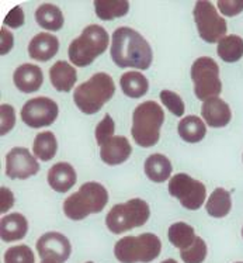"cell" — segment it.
<instances>
[{"label":"cell","mask_w":243,"mask_h":263,"mask_svg":"<svg viewBox=\"0 0 243 263\" xmlns=\"http://www.w3.org/2000/svg\"><path fill=\"white\" fill-rule=\"evenodd\" d=\"M163 123L165 113L159 103H140L132 113V138L142 148H152L159 142Z\"/></svg>","instance_id":"3"},{"label":"cell","mask_w":243,"mask_h":263,"mask_svg":"<svg viewBox=\"0 0 243 263\" xmlns=\"http://www.w3.org/2000/svg\"><path fill=\"white\" fill-rule=\"evenodd\" d=\"M94 9H96V14L100 20H114L117 17L125 16L128 10H130V3L125 0H119V2H106V0H97L94 2Z\"/></svg>","instance_id":"29"},{"label":"cell","mask_w":243,"mask_h":263,"mask_svg":"<svg viewBox=\"0 0 243 263\" xmlns=\"http://www.w3.org/2000/svg\"><path fill=\"white\" fill-rule=\"evenodd\" d=\"M178 135L181 140L190 144H197L204 140L207 134V125L197 116H187L178 123Z\"/></svg>","instance_id":"23"},{"label":"cell","mask_w":243,"mask_h":263,"mask_svg":"<svg viewBox=\"0 0 243 263\" xmlns=\"http://www.w3.org/2000/svg\"><path fill=\"white\" fill-rule=\"evenodd\" d=\"M242 236H243V228H242Z\"/></svg>","instance_id":"41"},{"label":"cell","mask_w":243,"mask_h":263,"mask_svg":"<svg viewBox=\"0 0 243 263\" xmlns=\"http://www.w3.org/2000/svg\"><path fill=\"white\" fill-rule=\"evenodd\" d=\"M218 9L224 16H238L239 13H242L243 10V0H236V2L222 0V2H218Z\"/></svg>","instance_id":"35"},{"label":"cell","mask_w":243,"mask_h":263,"mask_svg":"<svg viewBox=\"0 0 243 263\" xmlns=\"http://www.w3.org/2000/svg\"><path fill=\"white\" fill-rule=\"evenodd\" d=\"M236 263H243V262H236Z\"/></svg>","instance_id":"42"},{"label":"cell","mask_w":243,"mask_h":263,"mask_svg":"<svg viewBox=\"0 0 243 263\" xmlns=\"http://www.w3.org/2000/svg\"><path fill=\"white\" fill-rule=\"evenodd\" d=\"M13 44H14V38L11 35V32L3 27L0 30V54L6 55L7 52H10Z\"/></svg>","instance_id":"38"},{"label":"cell","mask_w":243,"mask_h":263,"mask_svg":"<svg viewBox=\"0 0 243 263\" xmlns=\"http://www.w3.org/2000/svg\"><path fill=\"white\" fill-rule=\"evenodd\" d=\"M169 193L176 197L184 209L191 211L201 209L207 197L204 183L195 180L186 173H177L170 179Z\"/></svg>","instance_id":"10"},{"label":"cell","mask_w":243,"mask_h":263,"mask_svg":"<svg viewBox=\"0 0 243 263\" xmlns=\"http://www.w3.org/2000/svg\"><path fill=\"white\" fill-rule=\"evenodd\" d=\"M162 263H177L174 259H166V260H163Z\"/></svg>","instance_id":"39"},{"label":"cell","mask_w":243,"mask_h":263,"mask_svg":"<svg viewBox=\"0 0 243 263\" xmlns=\"http://www.w3.org/2000/svg\"><path fill=\"white\" fill-rule=\"evenodd\" d=\"M144 167H145V175L148 179L155 183L166 182L173 171L170 161L162 154H153L148 156Z\"/></svg>","instance_id":"21"},{"label":"cell","mask_w":243,"mask_h":263,"mask_svg":"<svg viewBox=\"0 0 243 263\" xmlns=\"http://www.w3.org/2000/svg\"><path fill=\"white\" fill-rule=\"evenodd\" d=\"M160 100H162L163 106L168 108L169 111L174 114L176 117H181L186 111L184 103L181 100V97L178 96L177 93H174L172 90H162L160 91Z\"/></svg>","instance_id":"32"},{"label":"cell","mask_w":243,"mask_h":263,"mask_svg":"<svg viewBox=\"0 0 243 263\" xmlns=\"http://www.w3.org/2000/svg\"><path fill=\"white\" fill-rule=\"evenodd\" d=\"M216 54L224 62L233 64L243 57V40L238 35H225L216 47Z\"/></svg>","instance_id":"26"},{"label":"cell","mask_w":243,"mask_h":263,"mask_svg":"<svg viewBox=\"0 0 243 263\" xmlns=\"http://www.w3.org/2000/svg\"><path fill=\"white\" fill-rule=\"evenodd\" d=\"M107 203V189L97 182H87L64 201V213L69 220L80 221L103 211Z\"/></svg>","instance_id":"2"},{"label":"cell","mask_w":243,"mask_h":263,"mask_svg":"<svg viewBox=\"0 0 243 263\" xmlns=\"http://www.w3.org/2000/svg\"><path fill=\"white\" fill-rule=\"evenodd\" d=\"M28 232V221L20 213L5 215L0 221V236L5 242L23 239Z\"/></svg>","instance_id":"20"},{"label":"cell","mask_w":243,"mask_h":263,"mask_svg":"<svg viewBox=\"0 0 243 263\" xmlns=\"http://www.w3.org/2000/svg\"><path fill=\"white\" fill-rule=\"evenodd\" d=\"M132 154V146L125 137H113L100 146V158L110 166L124 163Z\"/></svg>","instance_id":"15"},{"label":"cell","mask_w":243,"mask_h":263,"mask_svg":"<svg viewBox=\"0 0 243 263\" xmlns=\"http://www.w3.org/2000/svg\"><path fill=\"white\" fill-rule=\"evenodd\" d=\"M5 263H35V256L30 247L17 245L6 251Z\"/></svg>","instance_id":"31"},{"label":"cell","mask_w":243,"mask_h":263,"mask_svg":"<svg viewBox=\"0 0 243 263\" xmlns=\"http://www.w3.org/2000/svg\"><path fill=\"white\" fill-rule=\"evenodd\" d=\"M201 114L206 123L212 128H222L229 124L232 118L231 107L219 97H212L202 103Z\"/></svg>","instance_id":"14"},{"label":"cell","mask_w":243,"mask_h":263,"mask_svg":"<svg viewBox=\"0 0 243 263\" xmlns=\"http://www.w3.org/2000/svg\"><path fill=\"white\" fill-rule=\"evenodd\" d=\"M35 22L48 31H59L64 27V14L58 6L44 3L35 10Z\"/></svg>","instance_id":"22"},{"label":"cell","mask_w":243,"mask_h":263,"mask_svg":"<svg viewBox=\"0 0 243 263\" xmlns=\"http://www.w3.org/2000/svg\"><path fill=\"white\" fill-rule=\"evenodd\" d=\"M59 114L58 104L49 97H35L28 100L22 108L23 123L31 128L48 127Z\"/></svg>","instance_id":"11"},{"label":"cell","mask_w":243,"mask_h":263,"mask_svg":"<svg viewBox=\"0 0 243 263\" xmlns=\"http://www.w3.org/2000/svg\"><path fill=\"white\" fill-rule=\"evenodd\" d=\"M37 252L39 258L45 260H55L58 263H65L70 256L72 247L69 239L60 232H47L37 241Z\"/></svg>","instance_id":"13"},{"label":"cell","mask_w":243,"mask_h":263,"mask_svg":"<svg viewBox=\"0 0 243 263\" xmlns=\"http://www.w3.org/2000/svg\"><path fill=\"white\" fill-rule=\"evenodd\" d=\"M110 54L119 68L145 70L152 64L153 54L149 43L139 32L130 27H119L113 32Z\"/></svg>","instance_id":"1"},{"label":"cell","mask_w":243,"mask_h":263,"mask_svg":"<svg viewBox=\"0 0 243 263\" xmlns=\"http://www.w3.org/2000/svg\"><path fill=\"white\" fill-rule=\"evenodd\" d=\"M162 242L155 234L124 236L114 245V255L121 263H149L160 255Z\"/></svg>","instance_id":"6"},{"label":"cell","mask_w":243,"mask_h":263,"mask_svg":"<svg viewBox=\"0 0 243 263\" xmlns=\"http://www.w3.org/2000/svg\"><path fill=\"white\" fill-rule=\"evenodd\" d=\"M232 209V199L231 193L222 187H216L211 196L208 197V201L206 204V210L208 215L214 218H224L231 213Z\"/></svg>","instance_id":"25"},{"label":"cell","mask_w":243,"mask_h":263,"mask_svg":"<svg viewBox=\"0 0 243 263\" xmlns=\"http://www.w3.org/2000/svg\"><path fill=\"white\" fill-rule=\"evenodd\" d=\"M49 81L58 91H70L77 81L76 69L66 61L55 62L49 69Z\"/></svg>","instance_id":"19"},{"label":"cell","mask_w":243,"mask_h":263,"mask_svg":"<svg viewBox=\"0 0 243 263\" xmlns=\"http://www.w3.org/2000/svg\"><path fill=\"white\" fill-rule=\"evenodd\" d=\"M169 241L172 245L178 248L180 251L190 248L195 241L194 228L186 222H174L170 226L168 232Z\"/></svg>","instance_id":"28"},{"label":"cell","mask_w":243,"mask_h":263,"mask_svg":"<svg viewBox=\"0 0 243 263\" xmlns=\"http://www.w3.org/2000/svg\"><path fill=\"white\" fill-rule=\"evenodd\" d=\"M114 131H115V123H114L113 117L110 114H106L103 120L97 124L94 135H96V141L100 146L106 144L108 140H111L114 137Z\"/></svg>","instance_id":"33"},{"label":"cell","mask_w":243,"mask_h":263,"mask_svg":"<svg viewBox=\"0 0 243 263\" xmlns=\"http://www.w3.org/2000/svg\"><path fill=\"white\" fill-rule=\"evenodd\" d=\"M207 251L208 249H207L206 241L200 236H197L191 247L180 251V256L184 263H202L207 258Z\"/></svg>","instance_id":"30"},{"label":"cell","mask_w":243,"mask_h":263,"mask_svg":"<svg viewBox=\"0 0 243 263\" xmlns=\"http://www.w3.org/2000/svg\"><path fill=\"white\" fill-rule=\"evenodd\" d=\"M119 85H121V89L124 91L125 96L131 97V99H139V97L145 96L149 89V82L146 79V76L136 70L125 72L124 75L121 76Z\"/></svg>","instance_id":"24"},{"label":"cell","mask_w":243,"mask_h":263,"mask_svg":"<svg viewBox=\"0 0 243 263\" xmlns=\"http://www.w3.org/2000/svg\"><path fill=\"white\" fill-rule=\"evenodd\" d=\"M59 49V41L49 32H39L28 44V54L35 61L47 62L54 58Z\"/></svg>","instance_id":"17"},{"label":"cell","mask_w":243,"mask_h":263,"mask_svg":"<svg viewBox=\"0 0 243 263\" xmlns=\"http://www.w3.org/2000/svg\"><path fill=\"white\" fill-rule=\"evenodd\" d=\"M13 205H14V196L11 193L10 189H0V213L6 214Z\"/></svg>","instance_id":"37"},{"label":"cell","mask_w":243,"mask_h":263,"mask_svg":"<svg viewBox=\"0 0 243 263\" xmlns=\"http://www.w3.org/2000/svg\"><path fill=\"white\" fill-rule=\"evenodd\" d=\"M191 79L194 82V95L202 102L218 97L221 93L219 66L210 57H201L194 61L191 66Z\"/></svg>","instance_id":"8"},{"label":"cell","mask_w":243,"mask_h":263,"mask_svg":"<svg viewBox=\"0 0 243 263\" xmlns=\"http://www.w3.org/2000/svg\"><path fill=\"white\" fill-rule=\"evenodd\" d=\"M16 124V111L10 104L0 106V134L6 135L10 133Z\"/></svg>","instance_id":"34"},{"label":"cell","mask_w":243,"mask_h":263,"mask_svg":"<svg viewBox=\"0 0 243 263\" xmlns=\"http://www.w3.org/2000/svg\"><path fill=\"white\" fill-rule=\"evenodd\" d=\"M87 263H93V262H87Z\"/></svg>","instance_id":"43"},{"label":"cell","mask_w":243,"mask_h":263,"mask_svg":"<svg viewBox=\"0 0 243 263\" xmlns=\"http://www.w3.org/2000/svg\"><path fill=\"white\" fill-rule=\"evenodd\" d=\"M115 85L111 76L104 72L93 75L75 89L73 100L76 107L85 114H96L114 96Z\"/></svg>","instance_id":"4"},{"label":"cell","mask_w":243,"mask_h":263,"mask_svg":"<svg viewBox=\"0 0 243 263\" xmlns=\"http://www.w3.org/2000/svg\"><path fill=\"white\" fill-rule=\"evenodd\" d=\"M76 171L70 163L58 162L48 171V183L58 193H66L75 186Z\"/></svg>","instance_id":"18"},{"label":"cell","mask_w":243,"mask_h":263,"mask_svg":"<svg viewBox=\"0 0 243 263\" xmlns=\"http://www.w3.org/2000/svg\"><path fill=\"white\" fill-rule=\"evenodd\" d=\"M39 172V163L27 148L17 146L6 155V175L10 179H28Z\"/></svg>","instance_id":"12"},{"label":"cell","mask_w":243,"mask_h":263,"mask_svg":"<svg viewBox=\"0 0 243 263\" xmlns=\"http://www.w3.org/2000/svg\"><path fill=\"white\" fill-rule=\"evenodd\" d=\"M41 263H58V262H55V260H48V259H45V260H43Z\"/></svg>","instance_id":"40"},{"label":"cell","mask_w":243,"mask_h":263,"mask_svg":"<svg viewBox=\"0 0 243 263\" xmlns=\"http://www.w3.org/2000/svg\"><path fill=\"white\" fill-rule=\"evenodd\" d=\"M151 210L145 200L131 199L123 204H115L106 217V227L113 234H123L138 227L145 226Z\"/></svg>","instance_id":"7"},{"label":"cell","mask_w":243,"mask_h":263,"mask_svg":"<svg viewBox=\"0 0 243 263\" xmlns=\"http://www.w3.org/2000/svg\"><path fill=\"white\" fill-rule=\"evenodd\" d=\"M5 24L6 26H9L10 28L22 27L23 24H24V13H23V9L20 6L14 7V9L6 16Z\"/></svg>","instance_id":"36"},{"label":"cell","mask_w":243,"mask_h":263,"mask_svg":"<svg viewBox=\"0 0 243 263\" xmlns=\"http://www.w3.org/2000/svg\"><path fill=\"white\" fill-rule=\"evenodd\" d=\"M13 81L22 93H34L43 86L44 73L37 65L23 64L14 70Z\"/></svg>","instance_id":"16"},{"label":"cell","mask_w":243,"mask_h":263,"mask_svg":"<svg viewBox=\"0 0 243 263\" xmlns=\"http://www.w3.org/2000/svg\"><path fill=\"white\" fill-rule=\"evenodd\" d=\"M58 151V141L51 131H44L35 137L33 144V152L37 159L43 162L51 161Z\"/></svg>","instance_id":"27"},{"label":"cell","mask_w":243,"mask_h":263,"mask_svg":"<svg viewBox=\"0 0 243 263\" xmlns=\"http://www.w3.org/2000/svg\"><path fill=\"white\" fill-rule=\"evenodd\" d=\"M194 20L198 34L206 43H219L227 34V22L219 16L211 2L201 0L195 3Z\"/></svg>","instance_id":"9"},{"label":"cell","mask_w":243,"mask_h":263,"mask_svg":"<svg viewBox=\"0 0 243 263\" xmlns=\"http://www.w3.org/2000/svg\"><path fill=\"white\" fill-rule=\"evenodd\" d=\"M108 47V34L102 26H87L79 37L73 40L68 49L70 62L76 66H89L94 59L106 52Z\"/></svg>","instance_id":"5"}]
</instances>
